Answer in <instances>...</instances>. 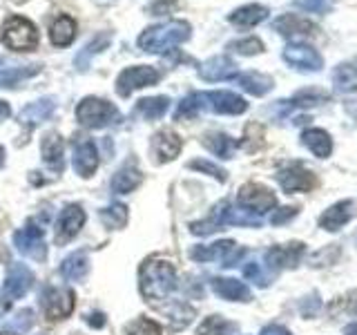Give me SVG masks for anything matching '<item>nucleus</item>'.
<instances>
[{
    "mask_svg": "<svg viewBox=\"0 0 357 335\" xmlns=\"http://www.w3.org/2000/svg\"><path fill=\"white\" fill-rule=\"evenodd\" d=\"M223 226H261V217L250 212L243 206H232L230 201H221L212 208V215L204 221H195L190 230L195 234H210L215 230H221Z\"/></svg>",
    "mask_w": 357,
    "mask_h": 335,
    "instance_id": "1",
    "label": "nucleus"
},
{
    "mask_svg": "<svg viewBox=\"0 0 357 335\" xmlns=\"http://www.w3.org/2000/svg\"><path fill=\"white\" fill-rule=\"evenodd\" d=\"M190 25L185 20H170L163 25L148 27L139 36V47L148 54H165L176 45H181L190 38Z\"/></svg>",
    "mask_w": 357,
    "mask_h": 335,
    "instance_id": "2",
    "label": "nucleus"
},
{
    "mask_svg": "<svg viewBox=\"0 0 357 335\" xmlns=\"http://www.w3.org/2000/svg\"><path fill=\"white\" fill-rule=\"evenodd\" d=\"M176 288V271L170 262H148L141 268V293L152 299H161Z\"/></svg>",
    "mask_w": 357,
    "mask_h": 335,
    "instance_id": "3",
    "label": "nucleus"
},
{
    "mask_svg": "<svg viewBox=\"0 0 357 335\" xmlns=\"http://www.w3.org/2000/svg\"><path fill=\"white\" fill-rule=\"evenodd\" d=\"M76 119L81 126L98 130V128H107L112 123L121 121V112L114 103H109L105 98L87 96L76 105Z\"/></svg>",
    "mask_w": 357,
    "mask_h": 335,
    "instance_id": "4",
    "label": "nucleus"
},
{
    "mask_svg": "<svg viewBox=\"0 0 357 335\" xmlns=\"http://www.w3.org/2000/svg\"><path fill=\"white\" fill-rule=\"evenodd\" d=\"M3 43L14 52H31L38 45V31L33 22L22 16H9L3 25Z\"/></svg>",
    "mask_w": 357,
    "mask_h": 335,
    "instance_id": "5",
    "label": "nucleus"
},
{
    "mask_svg": "<svg viewBox=\"0 0 357 335\" xmlns=\"http://www.w3.org/2000/svg\"><path fill=\"white\" fill-rule=\"evenodd\" d=\"M161 81V74L159 70H154L150 65H137V67H126L119 78H116V92L119 96H130L134 89H143V87H150L156 85Z\"/></svg>",
    "mask_w": 357,
    "mask_h": 335,
    "instance_id": "6",
    "label": "nucleus"
},
{
    "mask_svg": "<svg viewBox=\"0 0 357 335\" xmlns=\"http://www.w3.org/2000/svg\"><path fill=\"white\" fill-rule=\"evenodd\" d=\"M40 306L47 320H63L74 311V293L70 288L45 286L40 290Z\"/></svg>",
    "mask_w": 357,
    "mask_h": 335,
    "instance_id": "7",
    "label": "nucleus"
},
{
    "mask_svg": "<svg viewBox=\"0 0 357 335\" xmlns=\"http://www.w3.org/2000/svg\"><path fill=\"white\" fill-rule=\"evenodd\" d=\"M245 255L243 248H239L237 244L232 239H223V241H217V244H210V246H195L192 251H190V257L197 262H223V266H234L241 257Z\"/></svg>",
    "mask_w": 357,
    "mask_h": 335,
    "instance_id": "8",
    "label": "nucleus"
},
{
    "mask_svg": "<svg viewBox=\"0 0 357 335\" xmlns=\"http://www.w3.org/2000/svg\"><path fill=\"white\" fill-rule=\"evenodd\" d=\"M199 96V103H201V110H212L217 112V114H243L245 110H248V103L234 92H197Z\"/></svg>",
    "mask_w": 357,
    "mask_h": 335,
    "instance_id": "9",
    "label": "nucleus"
},
{
    "mask_svg": "<svg viewBox=\"0 0 357 335\" xmlns=\"http://www.w3.org/2000/svg\"><path fill=\"white\" fill-rule=\"evenodd\" d=\"M239 206L248 208L255 215H264V212L273 210L277 206V197L271 188H266L261 184H245L239 188V195H237Z\"/></svg>",
    "mask_w": 357,
    "mask_h": 335,
    "instance_id": "10",
    "label": "nucleus"
},
{
    "mask_svg": "<svg viewBox=\"0 0 357 335\" xmlns=\"http://www.w3.org/2000/svg\"><path fill=\"white\" fill-rule=\"evenodd\" d=\"M277 181L286 193H310L317 186V177L301 163H293L277 172Z\"/></svg>",
    "mask_w": 357,
    "mask_h": 335,
    "instance_id": "11",
    "label": "nucleus"
},
{
    "mask_svg": "<svg viewBox=\"0 0 357 335\" xmlns=\"http://www.w3.org/2000/svg\"><path fill=\"white\" fill-rule=\"evenodd\" d=\"M14 244L16 248L27 255L29 260H36V262H43L45 257H47V246H45V234L38 226H33V223H29V226L20 228L14 232Z\"/></svg>",
    "mask_w": 357,
    "mask_h": 335,
    "instance_id": "12",
    "label": "nucleus"
},
{
    "mask_svg": "<svg viewBox=\"0 0 357 335\" xmlns=\"http://www.w3.org/2000/svg\"><path fill=\"white\" fill-rule=\"evenodd\" d=\"M306 253V244L293 241L286 246H273L266 251V266L273 271H284V268H297L301 257Z\"/></svg>",
    "mask_w": 357,
    "mask_h": 335,
    "instance_id": "13",
    "label": "nucleus"
},
{
    "mask_svg": "<svg viewBox=\"0 0 357 335\" xmlns=\"http://www.w3.org/2000/svg\"><path fill=\"white\" fill-rule=\"evenodd\" d=\"M85 223V210L78 204L65 206L59 221H56V244H67L81 232Z\"/></svg>",
    "mask_w": 357,
    "mask_h": 335,
    "instance_id": "14",
    "label": "nucleus"
},
{
    "mask_svg": "<svg viewBox=\"0 0 357 335\" xmlns=\"http://www.w3.org/2000/svg\"><path fill=\"white\" fill-rule=\"evenodd\" d=\"M72 161H74V170L81 177H92L98 168V150L92 139H76L72 145Z\"/></svg>",
    "mask_w": 357,
    "mask_h": 335,
    "instance_id": "15",
    "label": "nucleus"
},
{
    "mask_svg": "<svg viewBox=\"0 0 357 335\" xmlns=\"http://www.w3.org/2000/svg\"><path fill=\"white\" fill-rule=\"evenodd\" d=\"M357 215V206L353 199H344L333 204L328 210H324L319 215V226L328 232H337L340 228H344L353 217Z\"/></svg>",
    "mask_w": 357,
    "mask_h": 335,
    "instance_id": "16",
    "label": "nucleus"
},
{
    "mask_svg": "<svg viewBox=\"0 0 357 335\" xmlns=\"http://www.w3.org/2000/svg\"><path fill=\"white\" fill-rule=\"evenodd\" d=\"M284 61L299 72H317L324 65L321 56L308 45H288L284 50Z\"/></svg>",
    "mask_w": 357,
    "mask_h": 335,
    "instance_id": "17",
    "label": "nucleus"
},
{
    "mask_svg": "<svg viewBox=\"0 0 357 335\" xmlns=\"http://www.w3.org/2000/svg\"><path fill=\"white\" fill-rule=\"evenodd\" d=\"M31 284H33V273L29 268L20 262L11 264L9 273H7V282H5V297L11 302L20 299L31 288Z\"/></svg>",
    "mask_w": 357,
    "mask_h": 335,
    "instance_id": "18",
    "label": "nucleus"
},
{
    "mask_svg": "<svg viewBox=\"0 0 357 335\" xmlns=\"http://www.w3.org/2000/svg\"><path fill=\"white\" fill-rule=\"evenodd\" d=\"M273 27L286 38H310V36H317V31H319L317 25H312L310 20H304L295 14L279 16Z\"/></svg>",
    "mask_w": 357,
    "mask_h": 335,
    "instance_id": "19",
    "label": "nucleus"
},
{
    "mask_svg": "<svg viewBox=\"0 0 357 335\" xmlns=\"http://www.w3.org/2000/svg\"><path fill=\"white\" fill-rule=\"evenodd\" d=\"M181 139L178 134H174L172 130H161L156 132L152 137V152H154V159L156 163H167L178 156L181 152Z\"/></svg>",
    "mask_w": 357,
    "mask_h": 335,
    "instance_id": "20",
    "label": "nucleus"
},
{
    "mask_svg": "<svg viewBox=\"0 0 357 335\" xmlns=\"http://www.w3.org/2000/svg\"><path fill=\"white\" fill-rule=\"evenodd\" d=\"M199 76L204 81H228V78L237 76V65H234L228 56H212L210 61L199 65Z\"/></svg>",
    "mask_w": 357,
    "mask_h": 335,
    "instance_id": "21",
    "label": "nucleus"
},
{
    "mask_svg": "<svg viewBox=\"0 0 357 335\" xmlns=\"http://www.w3.org/2000/svg\"><path fill=\"white\" fill-rule=\"evenodd\" d=\"M54 110H56V100L54 98H40V100H33V103H29L27 107H22L20 110V114H18V123L22 128H36L38 123L43 121H47L52 114H54Z\"/></svg>",
    "mask_w": 357,
    "mask_h": 335,
    "instance_id": "22",
    "label": "nucleus"
},
{
    "mask_svg": "<svg viewBox=\"0 0 357 335\" xmlns=\"http://www.w3.org/2000/svg\"><path fill=\"white\" fill-rule=\"evenodd\" d=\"M40 150H43V161L47 163V168H52L54 172H63L65 168V143H63V137L59 132H50L43 137V143H40Z\"/></svg>",
    "mask_w": 357,
    "mask_h": 335,
    "instance_id": "23",
    "label": "nucleus"
},
{
    "mask_svg": "<svg viewBox=\"0 0 357 335\" xmlns=\"http://www.w3.org/2000/svg\"><path fill=\"white\" fill-rule=\"evenodd\" d=\"M212 290L223 297V299H230V302H250L252 293L250 288L245 286L239 279H232V277H215L212 279Z\"/></svg>",
    "mask_w": 357,
    "mask_h": 335,
    "instance_id": "24",
    "label": "nucleus"
},
{
    "mask_svg": "<svg viewBox=\"0 0 357 335\" xmlns=\"http://www.w3.org/2000/svg\"><path fill=\"white\" fill-rule=\"evenodd\" d=\"M301 143H304L315 156H319V159H326V156H331V152H333L331 134L319 128H310L306 132H301Z\"/></svg>",
    "mask_w": 357,
    "mask_h": 335,
    "instance_id": "25",
    "label": "nucleus"
},
{
    "mask_svg": "<svg viewBox=\"0 0 357 335\" xmlns=\"http://www.w3.org/2000/svg\"><path fill=\"white\" fill-rule=\"evenodd\" d=\"M141 181H143L141 170L132 161H128L114 174V179H112V190H114V193H119V195H128V193H132V190H137V186Z\"/></svg>",
    "mask_w": 357,
    "mask_h": 335,
    "instance_id": "26",
    "label": "nucleus"
},
{
    "mask_svg": "<svg viewBox=\"0 0 357 335\" xmlns=\"http://www.w3.org/2000/svg\"><path fill=\"white\" fill-rule=\"evenodd\" d=\"M89 271V257L83 251H76L70 257H65V262L61 266V275L67 282H81Z\"/></svg>",
    "mask_w": 357,
    "mask_h": 335,
    "instance_id": "27",
    "label": "nucleus"
},
{
    "mask_svg": "<svg viewBox=\"0 0 357 335\" xmlns=\"http://www.w3.org/2000/svg\"><path fill=\"white\" fill-rule=\"evenodd\" d=\"M266 18H268V9L261 5H243L228 16V20L237 27H255Z\"/></svg>",
    "mask_w": 357,
    "mask_h": 335,
    "instance_id": "28",
    "label": "nucleus"
},
{
    "mask_svg": "<svg viewBox=\"0 0 357 335\" xmlns=\"http://www.w3.org/2000/svg\"><path fill=\"white\" fill-rule=\"evenodd\" d=\"M201 143H204L215 156H219V159H232L234 148H237L234 139H230L228 134H223V132H208L204 134Z\"/></svg>",
    "mask_w": 357,
    "mask_h": 335,
    "instance_id": "29",
    "label": "nucleus"
},
{
    "mask_svg": "<svg viewBox=\"0 0 357 335\" xmlns=\"http://www.w3.org/2000/svg\"><path fill=\"white\" fill-rule=\"evenodd\" d=\"M109 43H112V34H109V31H103V34H98V36H94L92 40L87 43V47L76 56V61H74L76 70H81V72L87 70L94 56L100 54L103 50H107V47H109Z\"/></svg>",
    "mask_w": 357,
    "mask_h": 335,
    "instance_id": "30",
    "label": "nucleus"
},
{
    "mask_svg": "<svg viewBox=\"0 0 357 335\" xmlns=\"http://www.w3.org/2000/svg\"><path fill=\"white\" fill-rule=\"evenodd\" d=\"M43 65H20V67H0V87H14L27 78L40 74Z\"/></svg>",
    "mask_w": 357,
    "mask_h": 335,
    "instance_id": "31",
    "label": "nucleus"
},
{
    "mask_svg": "<svg viewBox=\"0 0 357 335\" xmlns=\"http://www.w3.org/2000/svg\"><path fill=\"white\" fill-rule=\"evenodd\" d=\"M234 78H237V83L252 96H264L273 89V78L266 74H259V72H243Z\"/></svg>",
    "mask_w": 357,
    "mask_h": 335,
    "instance_id": "32",
    "label": "nucleus"
},
{
    "mask_svg": "<svg viewBox=\"0 0 357 335\" xmlns=\"http://www.w3.org/2000/svg\"><path fill=\"white\" fill-rule=\"evenodd\" d=\"M50 38L56 47H67L76 38V22L70 16H59L50 29Z\"/></svg>",
    "mask_w": 357,
    "mask_h": 335,
    "instance_id": "33",
    "label": "nucleus"
},
{
    "mask_svg": "<svg viewBox=\"0 0 357 335\" xmlns=\"http://www.w3.org/2000/svg\"><path fill=\"white\" fill-rule=\"evenodd\" d=\"M167 107H170V98L167 96H152V98H141L137 107H134V114H139L148 121H156L161 119Z\"/></svg>",
    "mask_w": 357,
    "mask_h": 335,
    "instance_id": "34",
    "label": "nucleus"
},
{
    "mask_svg": "<svg viewBox=\"0 0 357 335\" xmlns=\"http://www.w3.org/2000/svg\"><path fill=\"white\" fill-rule=\"evenodd\" d=\"M33 327V311L31 308H20L14 318H9L3 327V335H25Z\"/></svg>",
    "mask_w": 357,
    "mask_h": 335,
    "instance_id": "35",
    "label": "nucleus"
},
{
    "mask_svg": "<svg viewBox=\"0 0 357 335\" xmlns=\"http://www.w3.org/2000/svg\"><path fill=\"white\" fill-rule=\"evenodd\" d=\"M333 83L337 92H355L357 89V67L344 63L333 72Z\"/></svg>",
    "mask_w": 357,
    "mask_h": 335,
    "instance_id": "36",
    "label": "nucleus"
},
{
    "mask_svg": "<svg viewBox=\"0 0 357 335\" xmlns=\"http://www.w3.org/2000/svg\"><path fill=\"white\" fill-rule=\"evenodd\" d=\"M98 217L112 230L123 228L128 223V208L123 206V204H112V206H107L103 210H98Z\"/></svg>",
    "mask_w": 357,
    "mask_h": 335,
    "instance_id": "37",
    "label": "nucleus"
},
{
    "mask_svg": "<svg viewBox=\"0 0 357 335\" xmlns=\"http://www.w3.org/2000/svg\"><path fill=\"white\" fill-rule=\"evenodd\" d=\"M197 335H234V324L219 318V315H212L201 322V327L197 329Z\"/></svg>",
    "mask_w": 357,
    "mask_h": 335,
    "instance_id": "38",
    "label": "nucleus"
},
{
    "mask_svg": "<svg viewBox=\"0 0 357 335\" xmlns=\"http://www.w3.org/2000/svg\"><path fill=\"white\" fill-rule=\"evenodd\" d=\"M321 100H328V94L326 92H321V89H299V92L286 100L288 105H293V107H312V105H319Z\"/></svg>",
    "mask_w": 357,
    "mask_h": 335,
    "instance_id": "39",
    "label": "nucleus"
},
{
    "mask_svg": "<svg viewBox=\"0 0 357 335\" xmlns=\"http://www.w3.org/2000/svg\"><path fill=\"white\" fill-rule=\"evenodd\" d=\"M123 335H161V327L148 318H139L128 324V329L123 331Z\"/></svg>",
    "mask_w": 357,
    "mask_h": 335,
    "instance_id": "40",
    "label": "nucleus"
},
{
    "mask_svg": "<svg viewBox=\"0 0 357 335\" xmlns=\"http://www.w3.org/2000/svg\"><path fill=\"white\" fill-rule=\"evenodd\" d=\"M228 50H232L234 54H241V56H255V54L264 52V43L259 38H241V40L230 43Z\"/></svg>",
    "mask_w": 357,
    "mask_h": 335,
    "instance_id": "41",
    "label": "nucleus"
},
{
    "mask_svg": "<svg viewBox=\"0 0 357 335\" xmlns=\"http://www.w3.org/2000/svg\"><path fill=\"white\" fill-rule=\"evenodd\" d=\"M243 277L250 279V282H255L257 286H268V284H271V275H268L264 271V266L257 264V262H248V264L243 266Z\"/></svg>",
    "mask_w": 357,
    "mask_h": 335,
    "instance_id": "42",
    "label": "nucleus"
},
{
    "mask_svg": "<svg viewBox=\"0 0 357 335\" xmlns=\"http://www.w3.org/2000/svg\"><path fill=\"white\" fill-rule=\"evenodd\" d=\"M201 112V103H199V96L197 94H190L185 96L181 103H178L176 107V119H195L197 114Z\"/></svg>",
    "mask_w": 357,
    "mask_h": 335,
    "instance_id": "43",
    "label": "nucleus"
},
{
    "mask_svg": "<svg viewBox=\"0 0 357 335\" xmlns=\"http://www.w3.org/2000/svg\"><path fill=\"white\" fill-rule=\"evenodd\" d=\"M190 168H192V170H199V172L212 174L215 179H219V181H226V179H228V172L223 170V168H219L217 163H212V161H206V159L190 161Z\"/></svg>",
    "mask_w": 357,
    "mask_h": 335,
    "instance_id": "44",
    "label": "nucleus"
},
{
    "mask_svg": "<svg viewBox=\"0 0 357 335\" xmlns=\"http://www.w3.org/2000/svg\"><path fill=\"white\" fill-rule=\"evenodd\" d=\"M335 0H295V7L310 11V14H328Z\"/></svg>",
    "mask_w": 357,
    "mask_h": 335,
    "instance_id": "45",
    "label": "nucleus"
},
{
    "mask_svg": "<svg viewBox=\"0 0 357 335\" xmlns=\"http://www.w3.org/2000/svg\"><path fill=\"white\" fill-rule=\"evenodd\" d=\"M297 208L295 206H288V208H279L273 212V217H271V223H275V226H282V223L290 221L293 217H297Z\"/></svg>",
    "mask_w": 357,
    "mask_h": 335,
    "instance_id": "46",
    "label": "nucleus"
},
{
    "mask_svg": "<svg viewBox=\"0 0 357 335\" xmlns=\"http://www.w3.org/2000/svg\"><path fill=\"white\" fill-rule=\"evenodd\" d=\"M174 7H176V0H156L150 7V11H154L156 16H163V14H170V9Z\"/></svg>",
    "mask_w": 357,
    "mask_h": 335,
    "instance_id": "47",
    "label": "nucleus"
},
{
    "mask_svg": "<svg viewBox=\"0 0 357 335\" xmlns=\"http://www.w3.org/2000/svg\"><path fill=\"white\" fill-rule=\"evenodd\" d=\"M261 335H293L286 327H279V324H271V327H264Z\"/></svg>",
    "mask_w": 357,
    "mask_h": 335,
    "instance_id": "48",
    "label": "nucleus"
},
{
    "mask_svg": "<svg viewBox=\"0 0 357 335\" xmlns=\"http://www.w3.org/2000/svg\"><path fill=\"white\" fill-rule=\"evenodd\" d=\"M87 324H89V327H94V329L105 327V315H103V313H92V315L87 318Z\"/></svg>",
    "mask_w": 357,
    "mask_h": 335,
    "instance_id": "49",
    "label": "nucleus"
},
{
    "mask_svg": "<svg viewBox=\"0 0 357 335\" xmlns=\"http://www.w3.org/2000/svg\"><path fill=\"white\" fill-rule=\"evenodd\" d=\"M11 114V107L5 103V100H0V121H3V119H7Z\"/></svg>",
    "mask_w": 357,
    "mask_h": 335,
    "instance_id": "50",
    "label": "nucleus"
},
{
    "mask_svg": "<svg viewBox=\"0 0 357 335\" xmlns=\"http://www.w3.org/2000/svg\"><path fill=\"white\" fill-rule=\"evenodd\" d=\"M344 335H357V324H349V327L344 329Z\"/></svg>",
    "mask_w": 357,
    "mask_h": 335,
    "instance_id": "51",
    "label": "nucleus"
},
{
    "mask_svg": "<svg viewBox=\"0 0 357 335\" xmlns=\"http://www.w3.org/2000/svg\"><path fill=\"white\" fill-rule=\"evenodd\" d=\"M3 163H5V148L0 145V168H3Z\"/></svg>",
    "mask_w": 357,
    "mask_h": 335,
    "instance_id": "52",
    "label": "nucleus"
},
{
    "mask_svg": "<svg viewBox=\"0 0 357 335\" xmlns=\"http://www.w3.org/2000/svg\"><path fill=\"white\" fill-rule=\"evenodd\" d=\"M355 311H357V304H355Z\"/></svg>",
    "mask_w": 357,
    "mask_h": 335,
    "instance_id": "53",
    "label": "nucleus"
}]
</instances>
